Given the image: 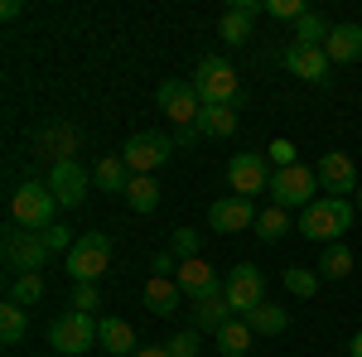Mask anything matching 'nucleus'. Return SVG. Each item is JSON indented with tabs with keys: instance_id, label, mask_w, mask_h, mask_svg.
<instances>
[{
	"instance_id": "34",
	"label": "nucleus",
	"mask_w": 362,
	"mask_h": 357,
	"mask_svg": "<svg viewBox=\"0 0 362 357\" xmlns=\"http://www.w3.org/2000/svg\"><path fill=\"white\" fill-rule=\"evenodd\" d=\"M169 256H179V261H194L198 256V232L194 227H179V232L169 237Z\"/></svg>"
},
{
	"instance_id": "29",
	"label": "nucleus",
	"mask_w": 362,
	"mask_h": 357,
	"mask_svg": "<svg viewBox=\"0 0 362 357\" xmlns=\"http://www.w3.org/2000/svg\"><path fill=\"white\" fill-rule=\"evenodd\" d=\"M39 300H44V275H39V271L15 275V280H10V304H20V309H34Z\"/></svg>"
},
{
	"instance_id": "11",
	"label": "nucleus",
	"mask_w": 362,
	"mask_h": 357,
	"mask_svg": "<svg viewBox=\"0 0 362 357\" xmlns=\"http://www.w3.org/2000/svg\"><path fill=\"white\" fill-rule=\"evenodd\" d=\"M155 102H160V111H165L169 121L179 126V131H198V116H203V97L194 92V83H165L160 92H155Z\"/></svg>"
},
{
	"instance_id": "40",
	"label": "nucleus",
	"mask_w": 362,
	"mask_h": 357,
	"mask_svg": "<svg viewBox=\"0 0 362 357\" xmlns=\"http://www.w3.org/2000/svg\"><path fill=\"white\" fill-rule=\"evenodd\" d=\"M136 357H169V348H155V343H145V348H140Z\"/></svg>"
},
{
	"instance_id": "1",
	"label": "nucleus",
	"mask_w": 362,
	"mask_h": 357,
	"mask_svg": "<svg viewBox=\"0 0 362 357\" xmlns=\"http://www.w3.org/2000/svg\"><path fill=\"white\" fill-rule=\"evenodd\" d=\"M353 213H358V208H353L348 198H329V193H319L305 213H300V237L319 242V247L343 242V232L353 227Z\"/></svg>"
},
{
	"instance_id": "2",
	"label": "nucleus",
	"mask_w": 362,
	"mask_h": 357,
	"mask_svg": "<svg viewBox=\"0 0 362 357\" xmlns=\"http://www.w3.org/2000/svg\"><path fill=\"white\" fill-rule=\"evenodd\" d=\"M194 92L203 97V107H242V83H237V68L227 58L208 54L203 63L194 68Z\"/></svg>"
},
{
	"instance_id": "12",
	"label": "nucleus",
	"mask_w": 362,
	"mask_h": 357,
	"mask_svg": "<svg viewBox=\"0 0 362 357\" xmlns=\"http://www.w3.org/2000/svg\"><path fill=\"white\" fill-rule=\"evenodd\" d=\"M314 174H319V189L329 193V198H348V193L362 189L358 165H353V155H348V150H329V155H319Z\"/></svg>"
},
{
	"instance_id": "16",
	"label": "nucleus",
	"mask_w": 362,
	"mask_h": 357,
	"mask_svg": "<svg viewBox=\"0 0 362 357\" xmlns=\"http://www.w3.org/2000/svg\"><path fill=\"white\" fill-rule=\"evenodd\" d=\"M174 280H179V290L189 295V300H208V295H218L223 290V280H218V271L203 261V256H194V261H179V271H174Z\"/></svg>"
},
{
	"instance_id": "31",
	"label": "nucleus",
	"mask_w": 362,
	"mask_h": 357,
	"mask_svg": "<svg viewBox=\"0 0 362 357\" xmlns=\"http://www.w3.org/2000/svg\"><path fill=\"white\" fill-rule=\"evenodd\" d=\"M329 20H324V15H319V10H309L305 20H300V25H295V44H309V49H324V39H329Z\"/></svg>"
},
{
	"instance_id": "39",
	"label": "nucleus",
	"mask_w": 362,
	"mask_h": 357,
	"mask_svg": "<svg viewBox=\"0 0 362 357\" xmlns=\"http://www.w3.org/2000/svg\"><path fill=\"white\" fill-rule=\"evenodd\" d=\"M150 271H155V275H174V271H179V256H169V251H160V256L150 261Z\"/></svg>"
},
{
	"instance_id": "30",
	"label": "nucleus",
	"mask_w": 362,
	"mask_h": 357,
	"mask_svg": "<svg viewBox=\"0 0 362 357\" xmlns=\"http://www.w3.org/2000/svg\"><path fill=\"white\" fill-rule=\"evenodd\" d=\"M285 232H290V213H285V208L271 203V208L256 213V237H261V242H280Z\"/></svg>"
},
{
	"instance_id": "5",
	"label": "nucleus",
	"mask_w": 362,
	"mask_h": 357,
	"mask_svg": "<svg viewBox=\"0 0 362 357\" xmlns=\"http://www.w3.org/2000/svg\"><path fill=\"white\" fill-rule=\"evenodd\" d=\"M107 266H112V237L107 232H83L78 247L68 251V275L78 285H97L107 275Z\"/></svg>"
},
{
	"instance_id": "25",
	"label": "nucleus",
	"mask_w": 362,
	"mask_h": 357,
	"mask_svg": "<svg viewBox=\"0 0 362 357\" xmlns=\"http://www.w3.org/2000/svg\"><path fill=\"white\" fill-rule=\"evenodd\" d=\"M251 324V333H266V338H276V333H285L290 329V309H280V304H261V309H251V314H242Z\"/></svg>"
},
{
	"instance_id": "17",
	"label": "nucleus",
	"mask_w": 362,
	"mask_h": 357,
	"mask_svg": "<svg viewBox=\"0 0 362 357\" xmlns=\"http://www.w3.org/2000/svg\"><path fill=\"white\" fill-rule=\"evenodd\" d=\"M266 10V0H232L223 10V25H218V34H223V44H247L251 39V25H256V15Z\"/></svg>"
},
{
	"instance_id": "24",
	"label": "nucleus",
	"mask_w": 362,
	"mask_h": 357,
	"mask_svg": "<svg viewBox=\"0 0 362 357\" xmlns=\"http://www.w3.org/2000/svg\"><path fill=\"white\" fill-rule=\"evenodd\" d=\"M126 203H131V213H155V208H160V184H155V174H131Z\"/></svg>"
},
{
	"instance_id": "18",
	"label": "nucleus",
	"mask_w": 362,
	"mask_h": 357,
	"mask_svg": "<svg viewBox=\"0 0 362 357\" xmlns=\"http://www.w3.org/2000/svg\"><path fill=\"white\" fill-rule=\"evenodd\" d=\"M179 304H184V290H179V280H174V275H150V280H145V309H150V314L174 319V314H179Z\"/></svg>"
},
{
	"instance_id": "13",
	"label": "nucleus",
	"mask_w": 362,
	"mask_h": 357,
	"mask_svg": "<svg viewBox=\"0 0 362 357\" xmlns=\"http://www.w3.org/2000/svg\"><path fill=\"white\" fill-rule=\"evenodd\" d=\"M49 193L58 198V208H83L87 203V189H92V174H87L78 160H54V169H49Z\"/></svg>"
},
{
	"instance_id": "3",
	"label": "nucleus",
	"mask_w": 362,
	"mask_h": 357,
	"mask_svg": "<svg viewBox=\"0 0 362 357\" xmlns=\"http://www.w3.org/2000/svg\"><path fill=\"white\" fill-rule=\"evenodd\" d=\"M54 213H58V198L49 193V184H39V179L20 184L15 198H10V222H20L29 232H49V227H54Z\"/></svg>"
},
{
	"instance_id": "10",
	"label": "nucleus",
	"mask_w": 362,
	"mask_h": 357,
	"mask_svg": "<svg viewBox=\"0 0 362 357\" xmlns=\"http://www.w3.org/2000/svg\"><path fill=\"white\" fill-rule=\"evenodd\" d=\"M169 155H174V140L165 131H140V136H131L121 145V160H126L131 174H155Z\"/></svg>"
},
{
	"instance_id": "35",
	"label": "nucleus",
	"mask_w": 362,
	"mask_h": 357,
	"mask_svg": "<svg viewBox=\"0 0 362 357\" xmlns=\"http://www.w3.org/2000/svg\"><path fill=\"white\" fill-rule=\"evenodd\" d=\"M266 15H271V20H295V25H300V20L309 15V5L305 0H266Z\"/></svg>"
},
{
	"instance_id": "32",
	"label": "nucleus",
	"mask_w": 362,
	"mask_h": 357,
	"mask_svg": "<svg viewBox=\"0 0 362 357\" xmlns=\"http://www.w3.org/2000/svg\"><path fill=\"white\" fill-rule=\"evenodd\" d=\"M285 290H290V295H300V300H309V295H319V271H305V266H290V271H285Z\"/></svg>"
},
{
	"instance_id": "7",
	"label": "nucleus",
	"mask_w": 362,
	"mask_h": 357,
	"mask_svg": "<svg viewBox=\"0 0 362 357\" xmlns=\"http://www.w3.org/2000/svg\"><path fill=\"white\" fill-rule=\"evenodd\" d=\"M54 251L44 242V232H29L20 222H10L5 227V266L15 275H29V271H44V261H49Z\"/></svg>"
},
{
	"instance_id": "38",
	"label": "nucleus",
	"mask_w": 362,
	"mask_h": 357,
	"mask_svg": "<svg viewBox=\"0 0 362 357\" xmlns=\"http://www.w3.org/2000/svg\"><path fill=\"white\" fill-rule=\"evenodd\" d=\"M271 165H276V169L300 165V160H295V145H290V140H276V145H271Z\"/></svg>"
},
{
	"instance_id": "6",
	"label": "nucleus",
	"mask_w": 362,
	"mask_h": 357,
	"mask_svg": "<svg viewBox=\"0 0 362 357\" xmlns=\"http://www.w3.org/2000/svg\"><path fill=\"white\" fill-rule=\"evenodd\" d=\"M319 198V174L309 165H285V169H276V179H271V203L276 208H300L305 213L309 203Z\"/></svg>"
},
{
	"instance_id": "4",
	"label": "nucleus",
	"mask_w": 362,
	"mask_h": 357,
	"mask_svg": "<svg viewBox=\"0 0 362 357\" xmlns=\"http://www.w3.org/2000/svg\"><path fill=\"white\" fill-rule=\"evenodd\" d=\"M92 343H97V319L92 314L68 309V314H58L49 324V353H58V357H83V353H92Z\"/></svg>"
},
{
	"instance_id": "37",
	"label": "nucleus",
	"mask_w": 362,
	"mask_h": 357,
	"mask_svg": "<svg viewBox=\"0 0 362 357\" xmlns=\"http://www.w3.org/2000/svg\"><path fill=\"white\" fill-rule=\"evenodd\" d=\"M44 242H49V251H73V247H78V242L68 237V227H63V222H54V227L44 232Z\"/></svg>"
},
{
	"instance_id": "42",
	"label": "nucleus",
	"mask_w": 362,
	"mask_h": 357,
	"mask_svg": "<svg viewBox=\"0 0 362 357\" xmlns=\"http://www.w3.org/2000/svg\"><path fill=\"white\" fill-rule=\"evenodd\" d=\"M358 213H362V189H358Z\"/></svg>"
},
{
	"instance_id": "23",
	"label": "nucleus",
	"mask_w": 362,
	"mask_h": 357,
	"mask_svg": "<svg viewBox=\"0 0 362 357\" xmlns=\"http://www.w3.org/2000/svg\"><path fill=\"white\" fill-rule=\"evenodd\" d=\"M198 136H208V140L237 136V107H203V116H198Z\"/></svg>"
},
{
	"instance_id": "9",
	"label": "nucleus",
	"mask_w": 362,
	"mask_h": 357,
	"mask_svg": "<svg viewBox=\"0 0 362 357\" xmlns=\"http://www.w3.org/2000/svg\"><path fill=\"white\" fill-rule=\"evenodd\" d=\"M223 295H227V304H232L237 319L251 314V309H261V304H266V275H261V266H251V261L232 266V275L223 280Z\"/></svg>"
},
{
	"instance_id": "28",
	"label": "nucleus",
	"mask_w": 362,
	"mask_h": 357,
	"mask_svg": "<svg viewBox=\"0 0 362 357\" xmlns=\"http://www.w3.org/2000/svg\"><path fill=\"white\" fill-rule=\"evenodd\" d=\"M25 333H29V314L20 309V304H0V343L5 348H15V343H25Z\"/></svg>"
},
{
	"instance_id": "19",
	"label": "nucleus",
	"mask_w": 362,
	"mask_h": 357,
	"mask_svg": "<svg viewBox=\"0 0 362 357\" xmlns=\"http://www.w3.org/2000/svg\"><path fill=\"white\" fill-rule=\"evenodd\" d=\"M97 343L107 348L112 357H136L140 353V343H136V329L126 324V319H97Z\"/></svg>"
},
{
	"instance_id": "27",
	"label": "nucleus",
	"mask_w": 362,
	"mask_h": 357,
	"mask_svg": "<svg viewBox=\"0 0 362 357\" xmlns=\"http://www.w3.org/2000/svg\"><path fill=\"white\" fill-rule=\"evenodd\" d=\"M353 271V247L348 242H329L319 251V280H343Z\"/></svg>"
},
{
	"instance_id": "8",
	"label": "nucleus",
	"mask_w": 362,
	"mask_h": 357,
	"mask_svg": "<svg viewBox=\"0 0 362 357\" xmlns=\"http://www.w3.org/2000/svg\"><path fill=\"white\" fill-rule=\"evenodd\" d=\"M271 179H276L271 155L247 150V155H232V160H227V184H232L237 198H251V203H256V193H271Z\"/></svg>"
},
{
	"instance_id": "20",
	"label": "nucleus",
	"mask_w": 362,
	"mask_h": 357,
	"mask_svg": "<svg viewBox=\"0 0 362 357\" xmlns=\"http://www.w3.org/2000/svg\"><path fill=\"white\" fill-rule=\"evenodd\" d=\"M324 54L329 63H358L362 58V25H334L324 39Z\"/></svg>"
},
{
	"instance_id": "33",
	"label": "nucleus",
	"mask_w": 362,
	"mask_h": 357,
	"mask_svg": "<svg viewBox=\"0 0 362 357\" xmlns=\"http://www.w3.org/2000/svg\"><path fill=\"white\" fill-rule=\"evenodd\" d=\"M165 348H169V357H198L203 353V338H198V329H184V333H174Z\"/></svg>"
},
{
	"instance_id": "22",
	"label": "nucleus",
	"mask_w": 362,
	"mask_h": 357,
	"mask_svg": "<svg viewBox=\"0 0 362 357\" xmlns=\"http://www.w3.org/2000/svg\"><path fill=\"white\" fill-rule=\"evenodd\" d=\"M92 184L107 193H126V184H131V169H126V160L121 155H102L97 165H92Z\"/></svg>"
},
{
	"instance_id": "26",
	"label": "nucleus",
	"mask_w": 362,
	"mask_h": 357,
	"mask_svg": "<svg viewBox=\"0 0 362 357\" xmlns=\"http://www.w3.org/2000/svg\"><path fill=\"white\" fill-rule=\"evenodd\" d=\"M251 338H256V333H251L247 319H232V324L218 329V353H223V357H247L251 353Z\"/></svg>"
},
{
	"instance_id": "15",
	"label": "nucleus",
	"mask_w": 362,
	"mask_h": 357,
	"mask_svg": "<svg viewBox=\"0 0 362 357\" xmlns=\"http://www.w3.org/2000/svg\"><path fill=\"white\" fill-rule=\"evenodd\" d=\"M208 227H213V232H247V227H256V203L227 193V198H218V203L208 208Z\"/></svg>"
},
{
	"instance_id": "43",
	"label": "nucleus",
	"mask_w": 362,
	"mask_h": 357,
	"mask_svg": "<svg viewBox=\"0 0 362 357\" xmlns=\"http://www.w3.org/2000/svg\"><path fill=\"white\" fill-rule=\"evenodd\" d=\"M39 357H58V353H39Z\"/></svg>"
},
{
	"instance_id": "41",
	"label": "nucleus",
	"mask_w": 362,
	"mask_h": 357,
	"mask_svg": "<svg viewBox=\"0 0 362 357\" xmlns=\"http://www.w3.org/2000/svg\"><path fill=\"white\" fill-rule=\"evenodd\" d=\"M348 357H362V333H353V338H348Z\"/></svg>"
},
{
	"instance_id": "14",
	"label": "nucleus",
	"mask_w": 362,
	"mask_h": 357,
	"mask_svg": "<svg viewBox=\"0 0 362 357\" xmlns=\"http://www.w3.org/2000/svg\"><path fill=\"white\" fill-rule=\"evenodd\" d=\"M285 68H290L295 78L314 83V87L334 83V63H329V54H324V49H309V44H290V49H285Z\"/></svg>"
},
{
	"instance_id": "36",
	"label": "nucleus",
	"mask_w": 362,
	"mask_h": 357,
	"mask_svg": "<svg viewBox=\"0 0 362 357\" xmlns=\"http://www.w3.org/2000/svg\"><path fill=\"white\" fill-rule=\"evenodd\" d=\"M73 309H78V314L102 309V290H97V285H78V290H73Z\"/></svg>"
},
{
	"instance_id": "21",
	"label": "nucleus",
	"mask_w": 362,
	"mask_h": 357,
	"mask_svg": "<svg viewBox=\"0 0 362 357\" xmlns=\"http://www.w3.org/2000/svg\"><path fill=\"white\" fill-rule=\"evenodd\" d=\"M232 319H237V314H232V304H227V295H223V290L194 304V329H198V333H203V329H213V333H218L223 324H232Z\"/></svg>"
}]
</instances>
